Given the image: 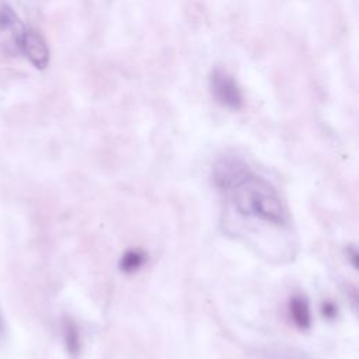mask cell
I'll list each match as a JSON object with an SVG mask.
<instances>
[{
    "mask_svg": "<svg viewBox=\"0 0 359 359\" xmlns=\"http://www.w3.org/2000/svg\"><path fill=\"white\" fill-rule=\"evenodd\" d=\"M223 194L244 217L258 219L276 227H283L289 223V213L279 192L252 170Z\"/></svg>",
    "mask_w": 359,
    "mask_h": 359,
    "instance_id": "obj_1",
    "label": "cell"
},
{
    "mask_svg": "<svg viewBox=\"0 0 359 359\" xmlns=\"http://www.w3.org/2000/svg\"><path fill=\"white\" fill-rule=\"evenodd\" d=\"M209 88L216 100L224 108L237 111L244 105V97L237 81L223 69L216 67L209 77Z\"/></svg>",
    "mask_w": 359,
    "mask_h": 359,
    "instance_id": "obj_2",
    "label": "cell"
},
{
    "mask_svg": "<svg viewBox=\"0 0 359 359\" xmlns=\"http://www.w3.org/2000/svg\"><path fill=\"white\" fill-rule=\"evenodd\" d=\"M63 335H65V342L66 348L72 355H76L79 352V331L77 327L73 321L65 320L63 321Z\"/></svg>",
    "mask_w": 359,
    "mask_h": 359,
    "instance_id": "obj_7",
    "label": "cell"
},
{
    "mask_svg": "<svg viewBox=\"0 0 359 359\" xmlns=\"http://www.w3.org/2000/svg\"><path fill=\"white\" fill-rule=\"evenodd\" d=\"M146 261V255L140 250H129L121 258V269L126 273L137 271Z\"/></svg>",
    "mask_w": 359,
    "mask_h": 359,
    "instance_id": "obj_5",
    "label": "cell"
},
{
    "mask_svg": "<svg viewBox=\"0 0 359 359\" xmlns=\"http://www.w3.org/2000/svg\"><path fill=\"white\" fill-rule=\"evenodd\" d=\"M289 313L296 327L307 330L311 325V313L309 302L303 296H293L289 302Z\"/></svg>",
    "mask_w": 359,
    "mask_h": 359,
    "instance_id": "obj_4",
    "label": "cell"
},
{
    "mask_svg": "<svg viewBox=\"0 0 359 359\" xmlns=\"http://www.w3.org/2000/svg\"><path fill=\"white\" fill-rule=\"evenodd\" d=\"M20 25V18L8 4L7 0H0V31H7L17 28Z\"/></svg>",
    "mask_w": 359,
    "mask_h": 359,
    "instance_id": "obj_6",
    "label": "cell"
},
{
    "mask_svg": "<svg viewBox=\"0 0 359 359\" xmlns=\"http://www.w3.org/2000/svg\"><path fill=\"white\" fill-rule=\"evenodd\" d=\"M18 46L24 56L36 69L42 70L49 63V48L43 36L34 29H22L18 35Z\"/></svg>",
    "mask_w": 359,
    "mask_h": 359,
    "instance_id": "obj_3",
    "label": "cell"
}]
</instances>
